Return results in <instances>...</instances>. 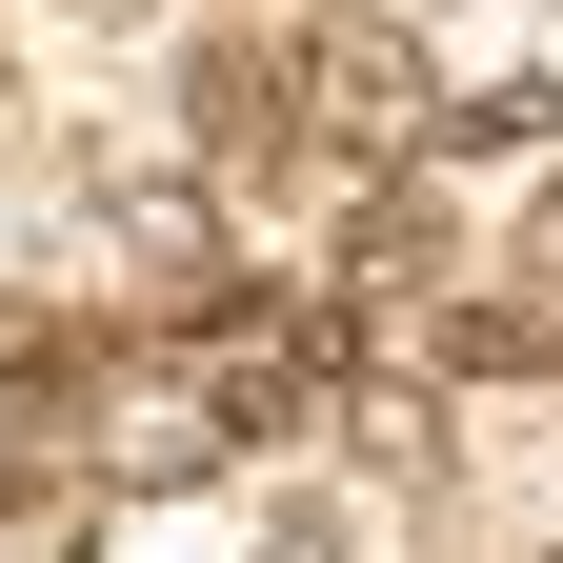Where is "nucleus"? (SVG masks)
Wrapping results in <instances>:
<instances>
[{"instance_id":"423d86ee","label":"nucleus","mask_w":563,"mask_h":563,"mask_svg":"<svg viewBox=\"0 0 563 563\" xmlns=\"http://www.w3.org/2000/svg\"><path fill=\"white\" fill-rule=\"evenodd\" d=\"M523 242H543V282H563V181H543V222H523Z\"/></svg>"},{"instance_id":"7ed1b4c3","label":"nucleus","mask_w":563,"mask_h":563,"mask_svg":"<svg viewBox=\"0 0 563 563\" xmlns=\"http://www.w3.org/2000/svg\"><path fill=\"white\" fill-rule=\"evenodd\" d=\"M201 162H282V121H302V60H262V41H201Z\"/></svg>"},{"instance_id":"39448f33","label":"nucleus","mask_w":563,"mask_h":563,"mask_svg":"<svg viewBox=\"0 0 563 563\" xmlns=\"http://www.w3.org/2000/svg\"><path fill=\"white\" fill-rule=\"evenodd\" d=\"M0 563H101V483H0Z\"/></svg>"},{"instance_id":"20e7f679","label":"nucleus","mask_w":563,"mask_h":563,"mask_svg":"<svg viewBox=\"0 0 563 563\" xmlns=\"http://www.w3.org/2000/svg\"><path fill=\"white\" fill-rule=\"evenodd\" d=\"M101 222H121V262H162L181 302L222 282V222H201V181H162V162H141V181H101Z\"/></svg>"},{"instance_id":"f03ea898","label":"nucleus","mask_w":563,"mask_h":563,"mask_svg":"<svg viewBox=\"0 0 563 563\" xmlns=\"http://www.w3.org/2000/svg\"><path fill=\"white\" fill-rule=\"evenodd\" d=\"M342 383H322V342H262V322H201V422L222 443H302Z\"/></svg>"},{"instance_id":"f257e3e1","label":"nucleus","mask_w":563,"mask_h":563,"mask_svg":"<svg viewBox=\"0 0 563 563\" xmlns=\"http://www.w3.org/2000/svg\"><path fill=\"white\" fill-rule=\"evenodd\" d=\"M282 60H302V141L322 162H422V141H443V60H422L402 21H363V0L302 21Z\"/></svg>"}]
</instances>
